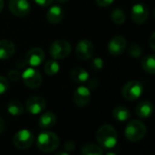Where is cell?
<instances>
[{
	"label": "cell",
	"mask_w": 155,
	"mask_h": 155,
	"mask_svg": "<svg viewBox=\"0 0 155 155\" xmlns=\"http://www.w3.org/2000/svg\"><path fill=\"white\" fill-rule=\"evenodd\" d=\"M96 138L101 146L105 149H111L117 144L118 133L114 127L109 124H105L98 130Z\"/></svg>",
	"instance_id": "6da1fadb"
},
{
	"label": "cell",
	"mask_w": 155,
	"mask_h": 155,
	"mask_svg": "<svg viewBox=\"0 0 155 155\" xmlns=\"http://www.w3.org/2000/svg\"><path fill=\"white\" fill-rule=\"evenodd\" d=\"M59 145V138L52 131H43L37 139L38 148L44 152H51Z\"/></svg>",
	"instance_id": "7a4b0ae2"
},
{
	"label": "cell",
	"mask_w": 155,
	"mask_h": 155,
	"mask_svg": "<svg viewBox=\"0 0 155 155\" xmlns=\"http://www.w3.org/2000/svg\"><path fill=\"white\" fill-rule=\"evenodd\" d=\"M146 134V126L140 120H130L125 129V136L127 140L132 142L140 141Z\"/></svg>",
	"instance_id": "3957f363"
},
{
	"label": "cell",
	"mask_w": 155,
	"mask_h": 155,
	"mask_svg": "<svg viewBox=\"0 0 155 155\" xmlns=\"http://www.w3.org/2000/svg\"><path fill=\"white\" fill-rule=\"evenodd\" d=\"M71 52V45L69 42L58 39L54 41L49 47V53L54 59H63L67 58Z\"/></svg>",
	"instance_id": "277c9868"
},
{
	"label": "cell",
	"mask_w": 155,
	"mask_h": 155,
	"mask_svg": "<svg viewBox=\"0 0 155 155\" xmlns=\"http://www.w3.org/2000/svg\"><path fill=\"white\" fill-rule=\"evenodd\" d=\"M121 93L125 100L130 101H136L143 93V85L139 81H130L124 85Z\"/></svg>",
	"instance_id": "5b68a950"
},
{
	"label": "cell",
	"mask_w": 155,
	"mask_h": 155,
	"mask_svg": "<svg viewBox=\"0 0 155 155\" xmlns=\"http://www.w3.org/2000/svg\"><path fill=\"white\" fill-rule=\"evenodd\" d=\"M22 79L25 85L30 89H38L42 84V76L38 70L32 68H28L22 74Z\"/></svg>",
	"instance_id": "8992f818"
},
{
	"label": "cell",
	"mask_w": 155,
	"mask_h": 155,
	"mask_svg": "<svg viewBox=\"0 0 155 155\" xmlns=\"http://www.w3.org/2000/svg\"><path fill=\"white\" fill-rule=\"evenodd\" d=\"M34 142V135L28 130H21L13 137L14 145L19 150H27L32 146Z\"/></svg>",
	"instance_id": "52a82bcc"
},
{
	"label": "cell",
	"mask_w": 155,
	"mask_h": 155,
	"mask_svg": "<svg viewBox=\"0 0 155 155\" xmlns=\"http://www.w3.org/2000/svg\"><path fill=\"white\" fill-rule=\"evenodd\" d=\"M149 17V8L143 3L135 4L130 11L131 20L137 25H142L146 22Z\"/></svg>",
	"instance_id": "ba28073f"
},
{
	"label": "cell",
	"mask_w": 155,
	"mask_h": 155,
	"mask_svg": "<svg viewBox=\"0 0 155 155\" xmlns=\"http://www.w3.org/2000/svg\"><path fill=\"white\" fill-rule=\"evenodd\" d=\"M9 10L16 17H25L31 9V6L28 0H10Z\"/></svg>",
	"instance_id": "9c48e42d"
},
{
	"label": "cell",
	"mask_w": 155,
	"mask_h": 155,
	"mask_svg": "<svg viewBox=\"0 0 155 155\" xmlns=\"http://www.w3.org/2000/svg\"><path fill=\"white\" fill-rule=\"evenodd\" d=\"M76 54L81 59L87 60L91 58L94 54V46L89 39H81L76 47Z\"/></svg>",
	"instance_id": "30bf717a"
},
{
	"label": "cell",
	"mask_w": 155,
	"mask_h": 155,
	"mask_svg": "<svg viewBox=\"0 0 155 155\" xmlns=\"http://www.w3.org/2000/svg\"><path fill=\"white\" fill-rule=\"evenodd\" d=\"M46 105H47L46 101L42 97L33 96L27 100L26 109L29 113H31L33 115H37L45 110Z\"/></svg>",
	"instance_id": "8fae6325"
},
{
	"label": "cell",
	"mask_w": 155,
	"mask_h": 155,
	"mask_svg": "<svg viewBox=\"0 0 155 155\" xmlns=\"http://www.w3.org/2000/svg\"><path fill=\"white\" fill-rule=\"evenodd\" d=\"M44 59H45V53L43 49H41L40 48H31L30 50L28 51L25 58V61L27 62V64L33 68L41 65Z\"/></svg>",
	"instance_id": "7c38bea8"
},
{
	"label": "cell",
	"mask_w": 155,
	"mask_h": 155,
	"mask_svg": "<svg viewBox=\"0 0 155 155\" xmlns=\"http://www.w3.org/2000/svg\"><path fill=\"white\" fill-rule=\"evenodd\" d=\"M126 47L127 41L125 38L122 36H115L110 40L108 44V50L111 55L118 56L124 52Z\"/></svg>",
	"instance_id": "4fadbf2b"
},
{
	"label": "cell",
	"mask_w": 155,
	"mask_h": 155,
	"mask_svg": "<svg viewBox=\"0 0 155 155\" xmlns=\"http://www.w3.org/2000/svg\"><path fill=\"white\" fill-rule=\"evenodd\" d=\"M74 102L77 106L79 107H85L86 105L89 104L90 100H91V91L87 87L81 86L77 88L74 96H73Z\"/></svg>",
	"instance_id": "5bb4252c"
},
{
	"label": "cell",
	"mask_w": 155,
	"mask_h": 155,
	"mask_svg": "<svg viewBox=\"0 0 155 155\" xmlns=\"http://www.w3.org/2000/svg\"><path fill=\"white\" fill-rule=\"evenodd\" d=\"M153 105L150 101H142L140 103H138V105L135 108V112L136 115L139 118L141 119H147L149 117L151 116L152 112H153Z\"/></svg>",
	"instance_id": "9a60e30c"
},
{
	"label": "cell",
	"mask_w": 155,
	"mask_h": 155,
	"mask_svg": "<svg viewBox=\"0 0 155 155\" xmlns=\"http://www.w3.org/2000/svg\"><path fill=\"white\" fill-rule=\"evenodd\" d=\"M63 18H64V10L59 6H53L47 12V19L52 25H57L60 23Z\"/></svg>",
	"instance_id": "2e32d148"
},
{
	"label": "cell",
	"mask_w": 155,
	"mask_h": 155,
	"mask_svg": "<svg viewBox=\"0 0 155 155\" xmlns=\"http://www.w3.org/2000/svg\"><path fill=\"white\" fill-rule=\"evenodd\" d=\"M16 51L14 43L8 39L0 40V59H8L11 58Z\"/></svg>",
	"instance_id": "e0dca14e"
},
{
	"label": "cell",
	"mask_w": 155,
	"mask_h": 155,
	"mask_svg": "<svg viewBox=\"0 0 155 155\" xmlns=\"http://www.w3.org/2000/svg\"><path fill=\"white\" fill-rule=\"evenodd\" d=\"M70 78L75 83H85L89 81V72L81 67H77L71 69Z\"/></svg>",
	"instance_id": "ac0fdd59"
},
{
	"label": "cell",
	"mask_w": 155,
	"mask_h": 155,
	"mask_svg": "<svg viewBox=\"0 0 155 155\" xmlns=\"http://www.w3.org/2000/svg\"><path fill=\"white\" fill-rule=\"evenodd\" d=\"M56 121H57L56 115L53 112L48 111V112L43 113L40 116V118L38 120V126L41 129L48 130V129H51L52 127H54V125L56 124Z\"/></svg>",
	"instance_id": "d6986e66"
},
{
	"label": "cell",
	"mask_w": 155,
	"mask_h": 155,
	"mask_svg": "<svg viewBox=\"0 0 155 155\" xmlns=\"http://www.w3.org/2000/svg\"><path fill=\"white\" fill-rule=\"evenodd\" d=\"M112 116L119 121H126L130 118V112L127 108L123 106H118L112 110Z\"/></svg>",
	"instance_id": "ffe728a7"
},
{
	"label": "cell",
	"mask_w": 155,
	"mask_h": 155,
	"mask_svg": "<svg viewBox=\"0 0 155 155\" xmlns=\"http://www.w3.org/2000/svg\"><path fill=\"white\" fill-rule=\"evenodd\" d=\"M141 68L148 73L155 74V55H147L141 60Z\"/></svg>",
	"instance_id": "44dd1931"
},
{
	"label": "cell",
	"mask_w": 155,
	"mask_h": 155,
	"mask_svg": "<svg viewBox=\"0 0 155 155\" xmlns=\"http://www.w3.org/2000/svg\"><path fill=\"white\" fill-rule=\"evenodd\" d=\"M44 71L48 76H55L59 71V64L57 59H48L44 65Z\"/></svg>",
	"instance_id": "7402d4cb"
},
{
	"label": "cell",
	"mask_w": 155,
	"mask_h": 155,
	"mask_svg": "<svg viewBox=\"0 0 155 155\" xmlns=\"http://www.w3.org/2000/svg\"><path fill=\"white\" fill-rule=\"evenodd\" d=\"M82 155H103L102 149L93 143H87L82 147Z\"/></svg>",
	"instance_id": "603a6c76"
},
{
	"label": "cell",
	"mask_w": 155,
	"mask_h": 155,
	"mask_svg": "<svg viewBox=\"0 0 155 155\" xmlns=\"http://www.w3.org/2000/svg\"><path fill=\"white\" fill-rule=\"evenodd\" d=\"M8 111L13 116H18L23 113L24 107L20 101L17 100H13L9 101V103L8 104Z\"/></svg>",
	"instance_id": "cb8c5ba5"
},
{
	"label": "cell",
	"mask_w": 155,
	"mask_h": 155,
	"mask_svg": "<svg viewBox=\"0 0 155 155\" xmlns=\"http://www.w3.org/2000/svg\"><path fill=\"white\" fill-rule=\"evenodd\" d=\"M111 19L116 25H122L126 20L125 13L120 8H115L111 12Z\"/></svg>",
	"instance_id": "d4e9b609"
},
{
	"label": "cell",
	"mask_w": 155,
	"mask_h": 155,
	"mask_svg": "<svg viewBox=\"0 0 155 155\" xmlns=\"http://www.w3.org/2000/svg\"><path fill=\"white\" fill-rule=\"evenodd\" d=\"M129 54L132 58H140L142 54V48L139 44H131L129 47Z\"/></svg>",
	"instance_id": "484cf974"
},
{
	"label": "cell",
	"mask_w": 155,
	"mask_h": 155,
	"mask_svg": "<svg viewBox=\"0 0 155 155\" xmlns=\"http://www.w3.org/2000/svg\"><path fill=\"white\" fill-rule=\"evenodd\" d=\"M9 88V82L5 77L0 76V94L5 93Z\"/></svg>",
	"instance_id": "4316f807"
},
{
	"label": "cell",
	"mask_w": 155,
	"mask_h": 155,
	"mask_svg": "<svg viewBox=\"0 0 155 155\" xmlns=\"http://www.w3.org/2000/svg\"><path fill=\"white\" fill-rule=\"evenodd\" d=\"M91 65L92 68L99 70V69H101V68H103L104 62H103V60H102L101 58H93V59L91 60Z\"/></svg>",
	"instance_id": "83f0119b"
},
{
	"label": "cell",
	"mask_w": 155,
	"mask_h": 155,
	"mask_svg": "<svg viewBox=\"0 0 155 155\" xmlns=\"http://www.w3.org/2000/svg\"><path fill=\"white\" fill-rule=\"evenodd\" d=\"M8 78H9V80L12 81H18L22 78V76L18 70L12 69V70H10L8 72Z\"/></svg>",
	"instance_id": "f1b7e54d"
},
{
	"label": "cell",
	"mask_w": 155,
	"mask_h": 155,
	"mask_svg": "<svg viewBox=\"0 0 155 155\" xmlns=\"http://www.w3.org/2000/svg\"><path fill=\"white\" fill-rule=\"evenodd\" d=\"M114 0H96V3L101 8H107L113 3Z\"/></svg>",
	"instance_id": "f546056e"
},
{
	"label": "cell",
	"mask_w": 155,
	"mask_h": 155,
	"mask_svg": "<svg viewBox=\"0 0 155 155\" xmlns=\"http://www.w3.org/2000/svg\"><path fill=\"white\" fill-rule=\"evenodd\" d=\"M36 2V4H38V6L42 7V8H46V7H48L49 5L52 4L53 0H34Z\"/></svg>",
	"instance_id": "4dcf8cb0"
},
{
	"label": "cell",
	"mask_w": 155,
	"mask_h": 155,
	"mask_svg": "<svg viewBox=\"0 0 155 155\" xmlns=\"http://www.w3.org/2000/svg\"><path fill=\"white\" fill-rule=\"evenodd\" d=\"M74 149H75V142H73V141H68V142H66V144H65V150L67 152L72 151Z\"/></svg>",
	"instance_id": "1f68e13d"
},
{
	"label": "cell",
	"mask_w": 155,
	"mask_h": 155,
	"mask_svg": "<svg viewBox=\"0 0 155 155\" xmlns=\"http://www.w3.org/2000/svg\"><path fill=\"white\" fill-rule=\"evenodd\" d=\"M149 44H150V47L151 48V49L155 52V32L152 33V35L150 36V40H149Z\"/></svg>",
	"instance_id": "d6a6232c"
},
{
	"label": "cell",
	"mask_w": 155,
	"mask_h": 155,
	"mask_svg": "<svg viewBox=\"0 0 155 155\" xmlns=\"http://www.w3.org/2000/svg\"><path fill=\"white\" fill-rule=\"evenodd\" d=\"M5 130V121L3 120V119L0 118V133L3 132Z\"/></svg>",
	"instance_id": "836d02e7"
},
{
	"label": "cell",
	"mask_w": 155,
	"mask_h": 155,
	"mask_svg": "<svg viewBox=\"0 0 155 155\" xmlns=\"http://www.w3.org/2000/svg\"><path fill=\"white\" fill-rule=\"evenodd\" d=\"M4 8V0H0V13L2 12Z\"/></svg>",
	"instance_id": "e575fe53"
},
{
	"label": "cell",
	"mask_w": 155,
	"mask_h": 155,
	"mask_svg": "<svg viewBox=\"0 0 155 155\" xmlns=\"http://www.w3.org/2000/svg\"><path fill=\"white\" fill-rule=\"evenodd\" d=\"M55 155H69L67 151H58Z\"/></svg>",
	"instance_id": "d590c367"
},
{
	"label": "cell",
	"mask_w": 155,
	"mask_h": 155,
	"mask_svg": "<svg viewBox=\"0 0 155 155\" xmlns=\"http://www.w3.org/2000/svg\"><path fill=\"white\" fill-rule=\"evenodd\" d=\"M57 1L60 4H64V3H67L68 0H57Z\"/></svg>",
	"instance_id": "8d00e7d4"
},
{
	"label": "cell",
	"mask_w": 155,
	"mask_h": 155,
	"mask_svg": "<svg viewBox=\"0 0 155 155\" xmlns=\"http://www.w3.org/2000/svg\"><path fill=\"white\" fill-rule=\"evenodd\" d=\"M106 155H117L116 153H114V152H108Z\"/></svg>",
	"instance_id": "74e56055"
},
{
	"label": "cell",
	"mask_w": 155,
	"mask_h": 155,
	"mask_svg": "<svg viewBox=\"0 0 155 155\" xmlns=\"http://www.w3.org/2000/svg\"><path fill=\"white\" fill-rule=\"evenodd\" d=\"M153 16H154V18H155V10H154V12H153Z\"/></svg>",
	"instance_id": "f35d334b"
}]
</instances>
